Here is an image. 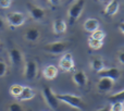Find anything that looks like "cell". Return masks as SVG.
Instances as JSON below:
<instances>
[{
  "instance_id": "obj_7",
  "label": "cell",
  "mask_w": 124,
  "mask_h": 111,
  "mask_svg": "<svg viewBox=\"0 0 124 111\" xmlns=\"http://www.w3.org/2000/svg\"><path fill=\"white\" fill-rule=\"evenodd\" d=\"M75 62L73 59V56L70 52H66L62 56V58L59 61V69L63 72H71L74 70Z\"/></svg>"
},
{
  "instance_id": "obj_22",
  "label": "cell",
  "mask_w": 124,
  "mask_h": 111,
  "mask_svg": "<svg viewBox=\"0 0 124 111\" xmlns=\"http://www.w3.org/2000/svg\"><path fill=\"white\" fill-rule=\"evenodd\" d=\"M90 36L93 37V38L95 39H98V40H105L106 36H107V34H106V32L103 30H100V28H97L96 31H94L93 33H90Z\"/></svg>"
},
{
  "instance_id": "obj_3",
  "label": "cell",
  "mask_w": 124,
  "mask_h": 111,
  "mask_svg": "<svg viewBox=\"0 0 124 111\" xmlns=\"http://www.w3.org/2000/svg\"><path fill=\"white\" fill-rule=\"evenodd\" d=\"M38 74V66L34 60H26L24 62L23 75L27 81H34Z\"/></svg>"
},
{
  "instance_id": "obj_34",
  "label": "cell",
  "mask_w": 124,
  "mask_h": 111,
  "mask_svg": "<svg viewBox=\"0 0 124 111\" xmlns=\"http://www.w3.org/2000/svg\"><path fill=\"white\" fill-rule=\"evenodd\" d=\"M0 43H1V40H0Z\"/></svg>"
},
{
  "instance_id": "obj_33",
  "label": "cell",
  "mask_w": 124,
  "mask_h": 111,
  "mask_svg": "<svg viewBox=\"0 0 124 111\" xmlns=\"http://www.w3.org/2000/svg\"><path fill=\"white\" fill-rule=\"evenodd\" d=\"M99 1H106V0H99Z\"/></svg>"
},
{
  "instance_id": "obj_30",
  "label": "cell",
  "mask_w": 124,
  "mask_h": 111,
  "mask_svg": "<svg viewBox=\"0 0 124 111\" xmlns=\"http://www.w3.org/2000/svg\"><path fill=\"white\" fill-rule=\"evenodd\" d=\"M119 31H120V33L122 35L124 34V23H123V21H121L120 25H119Z\"/></svg>"
},
{
  "instance_id": "obj_18",
  "label": "cell",
  "mask_w": 124,
  "mask_h": 111,
  "mask_svg": "<svg viewBox=\"0 0 124 111\" xmlns=\"http://www.w3.org/2000/svg\"><path fill=\"white\" fill-rule=\"evenodd\" d=\"M84 30L88 33H93L94 31H96L97 28H99V21L96 19H87L85 22H84L83 25Z\"/></svg>"
},
{
  "instance_id": "obj_32",
  "label": "cell",
  "mask_w": 124,
  "mask_h": 111,
  "mask_svg": "<svg viewBox=\"0 0 124 111\" xmlns=\"http://www.w3.org/2000/svg\"><path fill=\"white\" fill-rule=\"evenodd\" d=\"M74 1H75V0H68V3H69V4H71L72 2H74Z\"/></svg>"
},
{
  "instance_id": "obj_4",
  "label": "cell",
  "mask_w": 124,
  "mask_h": 111,
  "mask_svg": "<svg viewBox=\"0 0 124 111\" xmlns=\"http://www.w3.org/2000/svg\"><path fill=\"white\" fill-rule=\"evenodd\" d=\"M68 48H69V44L63 40L54 41V43H49L44 46V50L52 55H61L63 52H65V50Z\"/></svg>"
},
{
  "instance_id": "obj_2",
  "label": "cell",
  "mask_w": 124,
  "mask_h": 111,
  "mask_svg": "<svg viewBox=\"0 0 124 111\" xmlns=\"http://www.w3.org/2000/svg\"><path fill=\"white\" fill-rule=\"evenodd\" d=\"M57 98L59 101L65 103V105L70 106L72 108H75L77 110H84L85 109V106H84V101L83 99L79 96L73 94H60L57 95Z\"/></svg>"
},
{
  "instance_id": "obj_23",
  "label": "cell",
  "mask_w": 124,
  "mask_h": 111,
  "mask_svg": "<svg viewBox=\"0 0 124 111\" xmlns=\"http://www.w3.org/2000/svg\"><path fill=\"white\" fill-rule=\"evenodd\" d=\"M108 100L111 101V103L123 101L124 100V89H121V92L116 93V94H114V95H111V96L108 98Z\"/></svg>"
},
{
  "instance_id": "obj_28",
  "label": "cell",
  "mask_w": 124,
  "mask_h": 111,
  "mask_svg": "<svg viewBox=\"0 0 124 111\" xmlns=\"http://www.w3.org/2000/svg\"><path fill=\"white\" fill-rule=\"evenodd\" d=\"M123 58H124V51L123 50H121L120 52H119V55H118V61L120 62L121 64H124V60H123Z\"/></svg>"
},
{
  "instance_id": "obj_29",
  "label": "cell",
  "mask_w": 124,
  "mask_h": 111,
  "mask_svg": "<svg viewBox=\"0 0 124 111\" xmlns=\"http://www.w3.org/2000/svg\"><path fill=\"white\" fill-rule=\"evenodd\" d=\"M61 0H48V2H49V4L51 7H54V8H56L57 6H59V3H60Z\"/></svg>"
},
{
  "instance_id": "obj_16",
  "label": "cell",
  "mask_w": 124,
  "mask_h": 111,
  "mask_svg": "<svg viewBox=\"0 0 124 111\" xmlns=\"http://www.w3.org/2000/svg\"><path fill=\"white\" fill-rule=\"evenodd\" d=\"M43 75L46 79L52 81V79H54L57 77V75H58V68H57L56 65H54V64H48V65H46L45 68H44Z\"/></svg>"
},
{
  "instance_id": "obj_10",
  "label": "cell",
  "mask_w": 124,
  "mask_h": 111,
  "mask_svg": "<svg viewBox=\"0 0 124 111\" xmlns=\"http://www.w3.org/2000/svg\"><path fill=\"white\" fill-rule=\"evenodd\" d=\"M114 81L109 77H103L100 76L98 83H97V88L100 93H109L110 90L113 88Z\"/></svg>"
},
{
  "instance_id": "obj_21",
  "label": "cell",
  "mask_w": 124,
  "mask_h": 111,
  "mask_svg": "<svg viewBox=\"0 0 124 111\" xmlns=\"http://www.w3.org/2000/svg\"><path fill=\"white\" fill-rule=\"evenodd\" d=\"M22 89H23V86L22 85H20V84H12L10 86V88H9V93H10V95L12 97L17 99V97L21 95Z\"/></svg>"
},
{
  "instance_id": "obj_17",
  "label": "cell",
  "mask_w": 124,
  "mask_h": 111,
  "mask_svg": "<svg viewBox=\"0 0 124 111\" xmlns=\"http://www.w3.org/2000/svg\"><path fill=\"white\" fill-rule=\"evenodd\" d=\"M36 96V92H35L33 88H31L30 86H23V89H22V93L17 99L20 101H26V100H31L34 97Z\"/></svg>"
},
{
  "instance_id": "obj_9",
  "label": "cell",
  "mask_w": 124,
  "mask_h": 111,
  "mask_svg": "<svg viewBox=\"0 0 124 111\" xmlns=\"http://www.w3.org/2000/svg\"><path fill=\"white\" fill-rule=\"evenodd\" d=\"M27 10L30 12L31 16L35 20V21H43L45 19V10L40 7H37L35 4H31V3H27Z\"/></svg>"
},
{
  "instance_id": "obj_19",
  "label": "cell",
  "mask_w": 124,
  "mask_h": 111,
  "mask_svg": "<svg viewBox=\"0 0 124 111\" xmlns=\"http://www.w3.org/2000/svg\"><path fill=\"white\" fill-rule=\"evenodd\" d=\"M89 64H90V69L97 73L105 68V62H103V60L98 57H93L92 59H90Z\"/></svg>"
},
{
  "instance_id": "obj_12",
  "label": "cell",
  "mask_w": 124,
  "mask_h": 111,
  "mask_svg": "<svg viewBox=\"0 0 124 111\" xmlns=\"http://www.w3.org/2000/svg\"><path fill=\"white\" fill-rule=\"evenodd\" d=\"M98 75L99 76H103V77H109V79H113L114 82L116 79H120L121 76V71L116 68H103L101 71L98 72Z\"/></svg>"
},
{
  "instance_id": "obj_31",
  "label": "cell",
  "mask_w": 124,
  "mask_h": 111,
  "mask_svg": "<svg viewBox=\"0 0 124 111\" xmlns=\"http://www.w3.org/2000/svg\"><path fill=\"white\" fill-rule=\"evenodd\" d=\"M4 25H6V23H4V21L0 17V30H2V28L4 27Z\"/></svg>"
},
{
  "instance_id": "obj_8",
  "label": "cell",
  "mask_w": 124,
  "mask_h": 111,
  "mask_svg": "<svg viewBox=\"0 0 124 111\" xmlns=\"http://www.w3.org/2000/svg\"><path fill=\"white\" fill-rule=\"evenodd\" d=\"M9 59L12 65L14 66H20L24 64V56L21 50L16 47H13L9 50Z\"/></svg>"
},
{
  "instance_id": "obj_15",
  "label": "cell",
  "mask_w": 124,
  "mask_h": 111,
  "mask_svg": "<svg viewBox=\"0 0 124 111\" xmlns=\"http://www.w3.org/2000/svg\"><path fill=\"white\" fill-rule=\"evenodd\" d=\"M66 28H68V24L64 21L63 19H56L52 22V31L56 35H60L66 32Z\"/></svg>"
},
{
  "instance_id": "obj_26",
  "label": "cell",
  "mask_w": 124,
  "mask_h": 111,
  "mask_svg": "<svg viewBox=\"0 0 124 111\" xmlns=\"http://www.w3.org/2000/svg\"><path fill=\"white\" fill-rule=\"evenodd\" d=\"M8 64L7 62H4L3 60H0V77H3L8 73Z\"/></svg>"
},
{
  "instance_id": "obj_5",
  "label": "cell",
  "mask_w": 124,
  "mask_h": 111,
  "mask_svg": "<svg viewBox=\"0 0 124 111\" xmlns=\"http://www.w3.org/2000/svg\"><path fill=\"white\" fill-rule=\"evenodd\" d=\"M43 96L45 99L47 106L52 110H58L59 108V100L57 98V95L54 93V90L50 87L46 86L43 89Z\"/></svg>"
},
{
  "instance_id": "obj_1",
  "label": "cell",
  "mask_w": 124,
  "mask_h": 111,
  "mask_svg": "<svg viewBox=\"0 0 124 111\" xmlns=\"http://www.w3.org/2000/svg\"><path fill=\"white\" fill-rule=\"evenodd\" d=\"M86 0H75L74 2L71 3L70 9L68 10V17H69V24L73 25L79 16L83 13V10L85 8Z\"/></svg>"
},
{
  "instance_id": "obj_11",
  "label": "cell",
  "mask_w": 124,
  "mask_h": 111,
  "mask_svg": "<svg viewBox=\"0 0 124 111\" xmlns=\"http://www.w3.org/2000/svg\"><path fill=\"white\" fill-rule=\"evenodd\" d=\"M40 37V31L38 30L35 26H31V27L26 28L24 31L23 34V38L25 39L26 41H30V43H35L37 41Z\"/></svg>"
},
{
  "instance_id": "obj_24",
  "label": "cell",
  "mask_w": 124,
  "mask_h": 111,
  "mask_svg": "<svg viewBox=\"0 0 124 111\" xmlns=\"http://www.w3.org/2000/svg\"><path fill=\"white\" fill-rule=\"evenodd\" d=\"M6 108L10 111H22L24 109V107L20 103H11L10 105H8Z\"/></svg>"
},
{
  "instance_id": "obj_25",
  "label": "cell",
  "mask_w": 124,
  "mask_h": 111,
  "mask_svg": "<svg viewBox=\"0 0 124 111\" xmlns=\"http://www.w3.org/2000/svg\"><path fill=\"white\" fill-rule=\"evenodd\" d=\"M110 110H112V111H123L124 110V103H123V101L112 103L111 106H110Z\"/></svg>"
},
{
  "instance_id": "obj_20",
  "label": "cell",
  "mask_w": 124,
  "mask_h": 111,
  "mask_svg": "<svg viewBox=\"0 0 124 111\" xmlns=\"http://www.w3.org/2000/svg\"><path fill=\"white\" fill-rule=\"evenodd\" d=\"M87 43H88V46H89V48H90V49H93V50H98V49H100V48L103 46V41L102 40L95 39V38H93L92 36L88 37Z\"/></svg>"
},
{
  "instance_id": "obj_6",
  "label": "cell",
  "mask_w": 124,
  "mask_h": 111,
  "mask_svg": "<svg viewBox=\"0 0 124 111\" xmlns=\"http://www.w3.org/2000/svg\"><path fill=\"white\" fill-rule=\"evenodd\" d=\"M6 20H7V23L9 24V26L14 28V27H20V26L23 25L26 17L22 12H15L14 11V12H9L6 15Z\"/></svg>"
},
{
  "instance_id": "obj_27",
  "label": "cell",
  "mask_w": 124,
  "mask_h": 111,
  "mask_svg": "<svg viewBox=\"0 0 124 111\" xmlns=\"http://www.w3.org/2000/svg\"><path fill=\"white\" fill-rule=\"evenodd\" d=\"M12 4V0H0V9H8Z\"/></svg>"
},
{
  "instance_id": "obj_14",
  "label": "cell",
  "mask_w": 124,
  "mask_h": 111,
  "mask_svg": "<svg viewBox=\"0 0 124 111\" xmlns=\"http://www.w3.org/2000/svg\"><path fill=\"white\" fill-rule=\"evenodd\" d=\"M120 10V1L119 0H111L109 1V3L106 6L103 13H105L107 16H113Z\"/></svg>"
},
{
  "instance_id": "obj_13",
  "label": "cell",
  "mask_w": 124,
  "mask_h": 111,
  "mask_svg": "<svg viewBox=\"0 0 124 111\" xmlns=\"http://www.w3.org/2000/svg\"><path fill=\"white\" fill-rule=\"evenodd\" d=\"M72 81L78 87H84L87 84V75L84 71L78 70L76 72H74V74L72 76Z\"/></svg>"
}]
</instances>
